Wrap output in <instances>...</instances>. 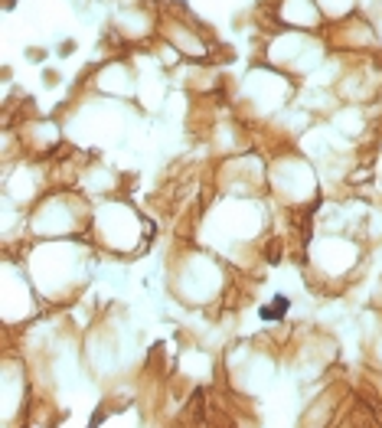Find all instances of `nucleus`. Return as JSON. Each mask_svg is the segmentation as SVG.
Returning a JSON list of instances; mask_svg holds the SVG:
<instances>
[{
  "mask_svg": "<svg viewBox=\"0 0 382 428\" xmlns=\"http://www.w3.org/2000/svg\"><path fill=\"white\" fill-rule=\"evenodd\" d=\"M291 304H288V298L284 294H278L275 298V304H268V307H261V317L265 320H275V317H284V310H288Z\"/></svg>",
  "mask_w": 382,
  "mask_h": 428,
  "instance_id": "obj_1",
  "label": "nucleus"
}]
</instances>
